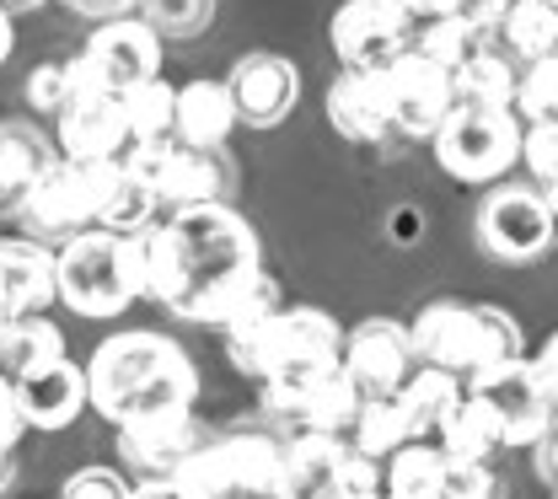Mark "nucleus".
<instances>
[{
	"instance_id": "nucleus-23",
	"label": "nucleus",
	"mask_w": 558,
	"mask_h": 499,
	"mask_svg": "<svg viewBox=\"0 0 558 499\" xmlns=\"http://www.w3.org/2000/svg\"><path fill=\"white\" fill-rule=\"evenodd\" d=\"M236 102H231V86L226 81H189L178 86V124H172V141L189 145V150H220L236 130Z\"/></svg>"
},
{
	"instance_id": "nucleus-42",
	"label": "nucleus",
	"mask_w": 558,
	"mask_h": 499,
	"mask_svg": "<svg viewBox=\"0 0 558 499\" xmlns=\"http://www.w3.org/2000/svg\"><path fill=\"white\" fill-rule=\"evenodd\" d=\"M130 495H135V489H130L113 467H81L65 489H60V499H130Z\"/></svg>"
},
{
	"instance_id": "nucleus-48",
	"label": "nucleus",
	"mask_w": 558,
	"mask_h": 499,
	"mask_svg": "<svg viewBox=\"0 0 558 499\" xmlns=\"http://www.w3.org/2000/svg\"><path fill=\"white\" fill-rule=\"evenodd\" d=\"M11 44H16V33H11V11L0 5V65H5V54H11Z\"/></svg>"
},
{
	"instance_id": "nucleus-49",
	"label": "nucleus",
	"mask_w": 558,
	"mask_h": 499,
	"mask_svg": "<svg viewBox=\"0 0 558 499\" xmlns=\"http://www.w3.org/2000/svg\"><path fill=\"white\" fill-rule=\"evenodd\" d=\"M75 11H119V5H130V0H70Z\"/></svg>"
},
{
	"instance_id": "nucleus-12",
	"label": "nucleus",
	"mask_w": 558,
	"mask_h": 499,
	"mask_svg": "<svg viewBox=\"0 0 558 499\" xmlns=\"http://www.w3.org/2000/svg\"><path fill=\"white\" fill-rule=\"evenodd\" d=\"M381 92H387V113H392V135L409 141H435L440 124L457 113V86L440 65H429L418 49L403 60H392L381 71Z\"/></svg>"
},
{
	"instance_id": "nucleus-53",
	"label": "nucleus",
	"mask_w": 558,
	"mask_h": 499,
	"mask_svg": "<svg viewBox=\"0 0 558 499\" xmlns=\"http://www.w3.org/2000/svg\"><path fill=\"white\" fill-rule=\"evenodd\" d=\"M543 194H548V210H554V220H558V183L554 188H543Z\"/></svg>"
},
{
	"instance_id": "nucleus-39",
	"label": "nucleus",
	"mask_w": 558,
	"mask_h": 499,
	"mask_svg": "<svg viewBox=\"0 0 558 499\" xmlns=\"http://www.w3.org/2000/svg\"><path fill=\"white\" fill-rule=\"evenodd\" d=\"M27 102L38 108V113H65L70 102H75V75H70V60H54V65H38V71L27 75Z\"/></svg>"
},
{
	"instance_id": "nucleus-5",
	"label": "nucleus",
	"mask_w": 558,
	"mask_h": 499,
	"mask_svg": "<svg viewBox=\"0 0 558 499\" xmlns=\"http://www.w3.org/2000/svg\"><path fill=\"white\" fill-rule=\"evenodd\" d=\"M54 269L60 301L75 317H119L145 295V236H113L92 226L54 253Z\"/></svg>"
},
{
	"instance_id": "nucleus-9",
	"label": "nucleus",
	"mask_w": 558,
	"mask_h": 499,
	"mask_svg": "<svg viewBox=\"0 0 558 499\" xmlns=\"http://www.w3.org/2000/svg\"><path fill=\"white\" fill-rule=\"evenodd\" d=\"M75 92H108V97H130L135 86L161 75V38L150 22H102L86 49L70 60Z\"/></svg>"
},
{
	"instance_id": "nucleus-20",
	"label": "nucleus",
	"mask_w": 558,
	"mask_h": 499,
	"mask_svg": "<svg viewBox=\"0 0 558 499\" xmlns=\"http://www.w3.org/2000/svg\"><path fill=\"white\" fill-rule=\"evenodd\" d=\"M54 301H60L54 253L22 236H0V306L22 322V317H49Z\"/></svg>"
},
{
	"instance_id": "nucleus-19",
	"label": "nucleus",
	"mask_w": 558,
	"mask_h": 499,
	"mask_svg": "<svg viewBox=\"0 0 558 499\" xmlns=\"http://www.w3.org/2000/svg\"><path fill=\"white\" fill-rule=\"evenodd\" d=\"M231 102H236V119L253 124V130H275L279 119H290L295 97H301V75L284 54H247L236 60L231 71Z\"/></svg>"
},
{
	"instance_id": "nucleus-33",
	"label": "nucleus",
	"mask_w": 558,
	"mask_h": 499,
	"mask_svg": "<svg viewBox=\"0 0 558 499\" xmlns=\"http://www.w3.org/2000/svg\"><path fill=\"white\" fill-rule=\"evenodd\" d=\"M156 210H161V199H156V188L140 178L135 167L124 161V172H119V183H113V194H108V205H102V231H113V236H145L150 226H156Z\"/></svg>"
},
{
	"instance_id": "nucleus-41",
	"label": "nucleus",
	"mask_w": 558,
	"mask_h": 499,
	"mask_svg": "<svg viewBox=\"0 0 558 499\" xmlns=\"http://www.w3.org/2000/svg\"><path fill=\"white\" fill-rule=\"evenodd\" d=\"M521 161H526V172L543 188H554L558 183V124H532L521 135Z\"/></svg>"
},
{
	"instance_id": "nucleus-10",
	"label": "nucleus",
	"mask_w": 558,
	"mask_h": 499,
	"mask_svg": "<svg viewBox=\"0 0 558 499\" xmlns=\"http://www.w3.org/2000/svg\"><path fill=\"white\" fill-rule=\"evenodd\" d=\"M418 27L398 0H344L328 22V44L344 71H387L414 49Z\"/></svg>"
},
{
	"instance_id": "nucleus-8",
	"label": "nucleus",
	"mask_w": 558,
	"mask_h": 499,
	"mask_svg": "<svg viewBox=\"0 0 558 499\" xmlns=\"http://www.w3.org/2000/svg\"><path fill=\"white\" fill-rule=\"evenodd\" d=\"M521 135L526 130L510 108H457L435 135V161L457 183H494L515 167Z\"/></svg>"
},
{
	"instance_id": "nucleus-15",
	"label": "nucleus",
	"mask_w": 558,
	"mask_h": 499,
	"mask_svg": "<svg viewBox=\"0 0 558 499\" xmlns=\"http://www.w3.org/2000/svg\"><path fill=\"white\" fill-rule=\"evenodd\" d=\"M468 392H478L488 409L499 414L510 446H532V451H537V440L558 425L554 403H548V392H543V381H537V365L526 355L484 370L478 381H468Z\"/></svg>"
},
{
	"instance_id": "nucleus-44",
	"label": "nucleus",
	"mask_w": 558,
	"mask_h": 499,
	"mask_svg": "<svg viewBox=\"0 0 558 499\" xmlns=\"http://www.w3.org/2000/svg\"><path fill=\"white\" fill-rule=\"evenodd\" d=\"M409 16H414V27H429V22H440V16H457L468 0H398Z\"/></svg>"
},
{
	"instance_id": "nucleus-32",
	"label": "nucleus",
	"mask_w": 558,
	"mask_h": 499,
	"mask_svg": "<svg viewBox=\"0 0 558 499\" xmlns=\"http://www.w3.org/2000/svg\"><path fill=\"white\" fill-rule=\"evenodd\" d=\"M124 102V124H130V141L135 145H161L172 141V124H178V86H167L161 75L135 86Z\"/></svg>"
},
{
	"instance_id": "nucleus-40",
	"label": "nucleus",
	"mask_w": 558,
	"mask_h": 499,
	"mask_svg": "<svg viewBox=\"0 0 558 499\" xmlns=\"http://www.w3.org/2000/svg\"><path fill=\"white\" fill-rule=\"evenodd\" d=\"M440 499H499V478H494L488 462H451V457H446Z\"/></svg>"
},
{
	"instance_id": "nucleus-18",
	"label": "nucleus",
	"mask_w": 558,
	"mask_h": 499,
	"mask_svg": "<svg viewBox=\"0 0 558 499\" xmlns=\"http://www.w3.org/2000/svg\"><path fill=\"white\" fill-rule=\"evenodd\" d=\"M11 387H16V409H22L27 429H65L81 419V409H92L86 403V370L70 355L16 370Z\"/></svg>"
},
{
	"instance_id": "nucleus-31",
	"label": "nucleus",
	"mask_w": 558,
	"mask_h": 499,
	"mask_svg": "<svg viewBox=\"0 0 558 499\" xmlns=\"http://www.w3.org/2000/svg\"><path fill=\"white\" fill-rule=\"evenodd\" d=\"M515 81H521L515 65H510L499 49H488L473 65H462V71L451 75L457 108H510V113H515Z\"/></svg>"
},
{
	"instance_id": "nucleus-16",
	"label": "nucleus",
	"mask_w": 558,
	"mask_h": 499,
	"mask_svg": "<svg viewBox=\"0 0 558 499\" xmlns=\"http://www.w3.org/2000/svg\"><path fill=\"white\" fill-rule=\"evenodd\" d=\"M209 440L215 435H205L194 414H183V419H145V425L119 429V457H124V467L140 473V484H161V478H178Z\"/></svg>"
},
{
	"instance_id": "nucleus-28",
	"label": "nucleus",
	"mask_w": 558,
	"mask_h": 499,
	"mask_svg": "<svg viewBox=\"0 0 558 499\" xmlns=\"http://www.w3.org/2000/svg\"><path fill=\"white\" fill-rule=\"evenodd\" d=\"M360 409H365V392L354 387V376L339 365L328 381H317V387L306 392V403H301V414H295V429L339 435V440H344L349 429H354V419H360Z\"/></svg>"
},
{
	"instance_id": "nucleus-34",
	"label": "nucleus",
	"mask_w": 558,
	"mask_h": 499,
	"mask_svg": "<svg viewBox=\"0 0 558 499\" xmlns=\"http://www.w3.org/2000/svg\"><path fill=\"white\" fill-rule=\"evenodd\" d=\"M440 484H446V451L424 440L403 446L387 462V499H440Z\"/></svg>"
},
{
	"instance_id": "nucleus-43",
	"label": "nucleus",
	"mask_w": 558,
	"mask_h": 499,
	"mask_svg": "<svg viewBox=\"0 0 558 499\" xmlns=\"http://www.w3.org/2000/svg\"><path fill=\"white\" fill-rule=\"evenodd\" d=\"M22 409H16V387H11V376L0 370V451H16V440H22Z\"/></svg>"
},
{
	"instance_id": "nucleus-36",
	"label": "nucleus",
	"mask_w": 558,
	"mask_h": 499,
	"mask_svg": "<svg viewBox=\"0 0 558 499\" xmlns=\"http://www.w3.org/2000/svg\"><path fill=\"white\" fill-rule=\"evenodd\" d=\"M44 167H49L44 161V145L33 141L27 130H0V199H16L22 205V194L38 183Z\"/></svg>"
},
{
	"instance_id": "nucleus-26",
	"label": "nucleus",
	"mask_w": 558,
	"mask_h": 499,
	"mask_svg": "<svg viewBox=\"0 0 558 499\" xmlns=\"http://www.w3.org/2000/svg\"><path fill=\"white\" fill-rule=\"evenodd\" d=\"M462 398H468V381H457V376H446V370H429V365H418L414 376H409V387L398 392L414 440L435 446V451H440V440H446V429H451V414L462 409Z\"/></svg>"
},
{
	"instance_id": "nucleus-1",
	"label": "nucleus",
	"mask_w": 558,
	"mask_h": 499,
	"mask_svg": "<svg viewBox=\"0 0 558 499\" xmlns=\"http://www.w3.org/2000/svg\"><path fill=\"white\" fill-rule=\"evenodd\" d=\"M264 275V247L231 205L172 210L145 231V295L183 322H215Z\"/></svg>"
},
{
	"instance_id": "nucleus-2",
	"label": "nucleus",
	"mask_w": 558,
	"mask_h": 499,
	"mask_svg": "<svg viewBox=\"0 0 558 499\" xmlns=\"http://www.w3.org/2000/svg\"><path fill=\"white\" fill-rule=\"evenodd\" d=\"M86 403L119 429L183 419L199 403V370L161 333H113L86 360Z\"/></svg>"
},
{
	"instance_id": "nucleus-17",
	"label": "nucleus",
	"mask_w": 558,
	"mask_h": 499,
	"mask_svg": "<svg viewBox=\"0 0 558 499\" xmlns=\"http://www.w3.org/2000/svg\"><path fill=\"white\" fill-rule=\"evenodd\" d=\"M60 150L65 161H124L135 141H130V124H124V102L108 97V92H75L65 113H60Z\"/></svg>"
},
{
	"instance_id": "nucleus-45",
	"label": "nucleus",
	"mask_w": 558,
	"mask_h": 499,
	"mask_svg": "<svg viewBox=\"0 0 558 499\" xmlns=\"http://www.w3.org/2000/svg\"><path fill=\"white\" fill-rule=\"evenodd\" d=\"M532 365H537V381H543V392H548V403H554V414H558V333L537 350Z\"/></svg>"
},
{
	"instance_id": "nucleus-50",
	"label": "nucleus",
	"mask_w": 558,
	"mask_h": 499,
	"mask_svg": "<svg viewBox=\"0 0 558 499\" xmlns=\"http://www.w3.org/2000/svg\"><path fill=\"white\" fill-rule=\"evenodd\" d=\"M11 328H16V317H11V312L0 306V350H5V339H11Z\"/></svg>"
},
{
	"instance_id": "nucleus-47",
	"label": "nucleus",
	"mask_w": 558,
	"mask_h": 499,
	"mask_svg": "<svg viewBox=\"0 0 558 499\" xmlns=\"http://www.w3.org/2000/svg\"><path fill=\"white\" fill-rule=\"evenodd\" d=\"M130 499H194L178 478H161V484H135V495Z\"/></svg>"
},
{
	"instance_id": "nucleus-46",
	"label": "nucleus",
	"mask_w": 558,
	"mask_h": 499,
	"mask_svg": "<svg viewBox=\"0 0 558 499\" xmlns=\"http://www.w3.org/2000/svg\"><path fill=\"white\" fill-rule=\"evenodd\" d=\"M537 473H543V484H548V489H558V425L537 440Z\"/></svg>"
},
{
	"instance_id": "nucleus-11",
	"label": "nucleus",
	"mask_w": 558,
	"mask_h": 499,
	"mask_svg": "<svg viewBox=\"0 0 558 499\" xmlns=\"http://www.w3.org/2000/svg\"><path fill=\"white\" fill-rule=\"evenodd\" d=\"M558 220L548 210V194L537 188H521V183H505L494 188L478 210V242L484 253H494L499 264H532L554 247Z\"/></svg>"
},
{
	"instance_id": "nucleus-14",
	"label": "nucleus",
	"mask_w": 558,
	"mask_h": 499,
	"mask_svg": "<svg viewBox=\"0 0 558 499\" xmlns=\"http://www.w3.org/2000/svg\"><path fill=\"white\" fill-rule=\"evenodd\" d=\"M344 370L354 376V387L365 398H398L409 387V376L418 370L409 322L392 317H365L360 328L344 333Z\"/></svg>"
},
{
	"instance_id": "nucleus-24",
	"label": "nucleus",
	"mask_w": 558,
	"mask_h": 499,
	"mask_svg": "<svg viewBox=\"0 0 558 499\" xmlns=\"http://www.w3.org/2000/svg\"><path fill=\"white\" fill-rule=\"evenodd\" d=\"M279 451H284V495L290 499H333L339 495V467H344L349 440L295 429V440H284Z\"/></svg>"
},
{
	"instance_id": "nucleus-3",
	"label": "nucleus",
	"mask_w": 558,
	"mask_h": 499,
	"mask_svg": "<svg viewBox=\"0 0 558 499\" xmlns=\"http://www.w3.org/2000/svg\"><path fill=\"white\" fill-rule=\"evenodd\" d=\"M418 365L446 370L457 381H478L494 365L526 355L521 322L499 306H468V301H429L409 322Z\"/></svg>"
},
{
	"instance_id": "nucleus-37",
	"label": "nucleus",
	"mask_w": 558,
	"mask_h": 499,
	"mask_svg": "<svg viewBox=\"0 0 558 499\" xmlns=\"http://www.w3.org/2000/svg\"><path fill=\"white\" fill-rule=\"evenodd\" d=\"M515 119L532 130V124H558V60L543 65H526L515 81Z\"/></svg>"
},
{
	"instance_id": "nucleus-29",
	"label": "nucleus",
	"mask_w": 558,
	"mask_h": 499,
	"mask_svg": "<svg viewBox=\"0 0 558 499\" xmlns=\"http://www.w3.org/2000/svg\"><path fill=\"white\" fill-rule=\"evenodd\" d=\"M505 446H510V440H505L499 414L488 409L478 392H468L462 409L451 414V429H446L440 451H446L451 462H494V451H505Z\"/></svg>"
},
{
	"instance_id": "nucleus-22",
	"label": "nucleus",
	"mask_w": 558,
	"mask_h": 499,
	"mask_svg": "<svg viewBox=\"0 0 558 499\" xmlns=\"http://www.w3.org/2000/svg\"><path fill=\"white\" fill-rule=\"evenodd\" d=\"M494 38H499V16L484 11V5H462L457 16H440V22L418 27L414 49L429 60V65H440L446 75H457L462 65H473L478 54H488Z\"/></svg>"
},
{
	"instance_id": "nucleus-27",
	"label": "nucleus",
	"mask_w": 558,
	"mask_h": 499,
	"mask_svg": "<svg viewBox=\"0 0 558 499\" xmlns=\"http://www.w3.org/2000/svg\"><path fill=\"white\" fill-rule=\"evenodd\" d=\"M499 44L515 60H526V65L558 60V0H515V5H505Z\"/></svg>"
},
{
	"instance_id": "nucleus-6",
	"label": "nucleus",
	"mask_w": 558,
	"mask_h": 499,
	"mask_svg": "<svg viewBox=\"0 0 558 499\" xmlns=\"http://www.w3.org/2000/svg\"><path fill=\"white\" fill-rule=\"evenodd\" d=\"M178 484L194 499H290L284 495V451L253 429L209 440L178 473Z\"/></svg>"
},
{
	"instance_id": "nucleus-25",
	"label": "nucleus",
	"mask_w": 558,
	"mask_h": 499,
	"mask_svg": "<svg viewBox=\"0 0 558 499\" xmlns=\"http://www.w3.org/2000/svg\"><path fill=\"white\" fill-rule=\"evenodd\" d=\"M279 312H284V301H279L275 280L258 275L253 290L220 317V344H226V355H231V365H236L242 376L258 370V350H264V339H269V328H275Z\"/></svg>"
},
{
	"instance_id": "nucleus-51",
	"label": "nucleus",
	"mask_w": 558,
	"mask_h": 499,
	"mask_svg": "<svg viewBox=\"0 0 558 499\" xmlns=\"http://www.w3.org/2000/svg\"><path fill=\"white\" fill-rule=\"evenodd\" d=\"M468 5H484V11H494V16H505V5H515V0H468Z\"/></svg>"
},
{
	"instance_id": "nucleus-52",
	"label": "nucleus",
	"mask_w": 558,
	"mask_h": 499,
	"mask_svg": "<svg viewBox=\"0 0 558 499\" xmlns=\"http://www.w3.org/2000/svg\"><path fill=\"white\" fill-rule=\"evenodd\" d=\"M5 478H11V451H0V489H5Z\"/></svg>"
},
{
	"instance_id": "nucleus-30",
	"label": "nucleus",
	"mask_w": 558,
	"mask_h": 499,
	"mask_svg": "<svg viewBox=\"0 0 558 499\" xmlns=\"http://www.w3.org/2000/svg\"><path fill=\"white\" fill-rule=\"evenodd\" d=\"M349 446L371 462H392L403 446H414V429H409V414L398 398H365L360 419L349 429Z\"/></svg>"
},
{
	"instance_id": "nucleus-35",
	"label": "nucleus",
	"mask_w": 558,
	"mask_h": 499,
	"mask_svg": "<svg viewBox=\"0 0 558 499\" xmlns=\"http://www.w3.org/2000/svg\"><path fill=\"white\" fill-rule=\"evenodd\" d=\"M60 355H65V333H60L49 317H22V322L11 328L5 350H0V370L16 376V370H33V365L60 360Z\"/></svg>"
},
{
	"instance_id": "nucleus-4",
	"label": "nucleus",
	"mask_w": 558,
	"mask_h": 499,
	"mask_svg": "<svg viewBox=\"0 0 558 499\" xmlns=\"http://www.w3.org/2000/svg\"><path fill=\"white\" fill-rule=\"evenodd\" d=\"M344 365V328L323 306H284L258 350L253 381L264 387V403L279 419H295L306 392L328 381Z\"/></svg>"
},
{
	"instance_id": "nucleus-38",
	"label": "nucleus",
	"mask_w": 558,
	"mask_h": 499,
	"mask_svg": "<svg viewBox=\"0 0 558 499\" xmlns=\"http://www.w3.org/2000/svg\"><path fill=\"white\" fill-rule=\"evenodd\" d=\"M156 38H199L215 16V0H140Z\"/></svg>"
},
{
	"instance_id": "nucleus-7",
	"label": "nucleus",
	"mask_w": 558,
	"mask_h": 499,
	"mask_svg": "<svg viewBox=\"0 0 558 499\" xmlns=\"http://www.w3.org/2000/svg\"><path fill=\"white\" fill-rule=\"evenodd\" d=\"M119 172H124V161H92V167H81V161H49L38 172V183L22 194L27 226L38 236H65V242L81 236V231H92L102 220V205H108Z\"/></svg>"
},
{
	"instance_id": "nucleus-13",
	"label": "nucleus",
	"mask_w": 558,
	"mask_h": 499,
	"mask_svg": "<svg viewBox=\"0 0 558 499\" xmlns=\"http://www.w3.org/2000/svg\"><path fill=\"white\" fill-rule=\"evenodd\" d=\"M124 161L156 188V199L172 205V210L220 205L226 167H220L215 150H189V145H178V141H161V145H135Z\"/></svg>"
},
{
	"instance_id": "nucleus-55",
	"label": "nucleus",
	"mask_w": 558,
	"mask_h": 499,
	"mask_svg": "<svg viewBox=\"0 0 558 499\" xmlns=\"http://www.w3.org/2000/svg\"><path fill=\"white\" fill-rule=\"evenodd\" d=\"M554 499H558V489H554Z\"/></svg>"
},
{
	"instance_id": "nucleus-21",
	"label": "nucleus",
	"mask_w": 558,
	"mask_h": 499,
	"mask_svg": "<svg viewBox=\"0 0 558 499\" xmlns=\"http://www.w3.org/2000/svg\"><path fill=\"white\" fill-rule=\"evenodd\" d=\"M328 124L354 145H376L392 135V113H387V92L381 71H344L328 86Z\"/></svg>"
},
{
	"instance_id": "nucleus-54",
	"label": "nucleus",
	"mask_w": 558,
	"mask_h": 499,
	"mask_svg": "<svg viewBox=\"0 0 558 499\" xmlns=\"http://www.w3.org/2000/svg\"><path fill=\"white\" fill-rule=\"evenodd\" d=\"M0 5H22V0H0Z\"/></svg>"
}]
</instances>
